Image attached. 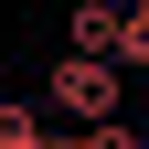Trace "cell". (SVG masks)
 Here are the masks:
<instances>
[{"instance_id": "cell-1", "label": "cell", "mask_w": 149, "mask_h": 149, "mask_svg": "<svg viewBox=\"0 0 149 149\" xmlns=\"http://www.w3.org/2000/svg\"><path fill=\"white\" fill-rule=\"evenodd\" d=\"M43 107L74 117V128H107L128 107V64H117V53H64V64L43 74Z\"/></svg>"}, {"instance_id": "cell-3", "label": "cell", "mask_w": 149, "mask_h": 149, "mask_svg": "<svg viewBox=\"0 0 149 149\" xmlns=\"http://www.w3.org/2000/svg\"><path fill=\"white\" fill-rule=\"evenodd\" d=\"M117 64L149 74V0H128V22H117Z\"/></svg>"}, {"instance_id": "cell-2", "label": "cell", "mask_w": 149, "mask_h": 149, "mask_svg": "<svg viewBox=\"0 0 149 149\" xmlns=\"http://www.w3.org/2000/svg\"><path fill=\"white\" fill-rule=\"evenodd\" d=\"M117 22H128V0H74L64 11V53H117Z\"/></svg>"}]
</instances>
